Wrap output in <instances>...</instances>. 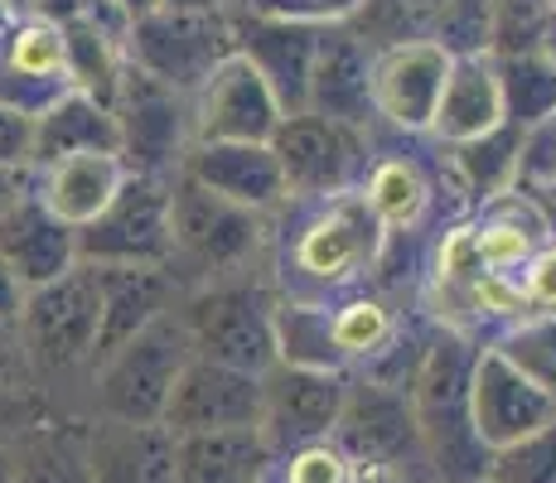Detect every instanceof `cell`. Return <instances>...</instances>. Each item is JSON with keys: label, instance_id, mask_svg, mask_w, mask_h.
Returning a JSON list of instances; mask_svg holds the SVG:
<instances>
[{"label": "cell", "instance_id": "1", "mask_svg": "<svg viewBox=\"0 0 556 483\" xmlns=\"http://www.w3.org/2000/svg\"><path fill=\"white\" fill-rule=\"evenodd\" d=\"M15 334L35 392L59 416H83V396L102 363V305L88 266H73L59 281L29 290Z\"/></svg>", "mask_w": 556, "mask_h": 483}, {"label": "cell", "instance_id": "2", "mask_svg": "<svg viewBox=\"0 0 556 483\" xmlns=\"http://www.w3.org/2000/svg\"><path fill=\"white\" fill-rule=\"evenodd\" d=\"M479 343L459 329H435L412 372V416L421 435V455L435 483H479L489 469V449L469 425V372Z\"/></svg>", "mask_w": 556, "mask_h": 483}, {"label": "cell", "instance_id": "3", "mask_svg": "<svg viewBox=\"0 0 556 483\" xmlns=\"http://www.w3.org/2000/svg\"><path fill=\"white\" fill-rule=\"evenodd\" d=\"M382 242H388V232L372 218V208L363 203L358 189L319 199L315 213L286 242L281 256L286 290H276V295L301 300V305H329V295H344V290L363 285L378 271Z\"/></svg>", "mask_w": 556, "mask_h": 483}, {"label": "cell", "instance_id": "4", "mask_svg": "<svg viewBox=\"0 0 556 483\" xmlns=\"http://www.w3.org/2000/svg\"><path fill=\"white\" fill-rule=\"evenodd\" d=\"M169 223H175L169 271L185 290L208 281H238V276H266V266H271L276 218L238 208L185 175L169 179Z\"/></svg>", "mask_w": 556, "mask_h": 483}, {"label": "cell", "instance_id": "5", "mask_svg": "<svg viewBox=\"0 0 556 483\" xmlns=\"http://www.w3.org/2000/svg\"><path fill=\"white\" fill-rule=\"evenodd\" d=\"M276 305H281V295H276L271 276H238V281H208L185 290L175 315L185 325L194 358L266 378L281 363Z\"/></svg>", "mask_w": 556, "mask_h": 483}, {"label": "cell", "instance_id": "6", "mask_svg": "<svg viewBox=\"0 0 556 483\" xmlns=\"http://www.w3.org/2000/svg\"><path fill=\"white\" fill-rule=\"evenodd\" d=\"M194 358L189 334L179 325V315H160L155 325H146L136 339H126L122 348H112L98 363L83 396V421H122V425H160L169 406L185 363Z\"/></svg>", "mask_w": 556, "mask_h": 483}, {"label": "cell", "instance_id": "7", "mask_svg": "<svg viewBox=\"0 0 556 483\" xmlns=\"http://www.w3.org/2000/svg\"><path fill=\"white\" fill-rule=\"evenodd\" d=\"M339 449L349 455V465L358 474H382V479H402V483H435L421 455V435H416V416H412V396L402 386L372 382V378H349L344 392V411L334 425Z\"/></svg>", "mask_w": 556, "mask_h": 483}, {"label": "cell", "instance_id": "8", "mask_svg": "<svg viewBox=\"0 0 556 483\" xmlns=\"http://www.w3.org/2000/svg\"><path fill=\"white\" fill-rule=\"evenodd\" d=\"M112 122H116V155H122V165L131 175L175 179L189 145H194V106H189V97L146 78L131 63L122 68V82H116Z\"/></svg>", "mask_w": 556, "mask_h": 483}, {"label": "cell", "instance_id": "9", "mask_svg": "<svg viewBox=\"0 0 556 483\" xmlns=\"http://www.w3.org/2000/svg\"><path fill=\"white\" fill-rule=\"evenodd\" d=\"M175 262V223H169V179L131 175L88 228H78V266H151Z\"/></svg>", "mask_w": 556, "mask_h": 483}, {"label": "cell", "instance_id": "10", "mask_svg": "<svg viewBox=\"0 0 556 483\" xmlns=\"http://www.w3.org/2000/svg\"><path fill=\"white\" fill-rule=\"evenodd\" d=\"M271 155L281 165L286 199L319 203L334 193H354L368 169V131L325 122V116H281L271 136Z\"/></svg>", "mask_w": 556, "mask_h": 483}, {"label": "cell", "instance_id": "11", "mask_svg": "<svg viewBox=\"0 0 556 483\" xmlns=\"http://www.w3.org/2000/svg\"><path fill=\"white\" fill-rule=\"evenodd\" d=\"M232 53V25L228 15H179V10H155L136 20L126 39V63L141 68L146 78L165 82L179 97H194L208 73Z\"/></svg>", "mask_w": 556, "mask_h": 483}, {"label": "cell", "instance_id": "12", "mask_svg": "<svg viewBox=\"0 0 556 483\" xmlns=\"http://www.w3.org/2000/svg\"><path fill=\"white\" fill-rule=\"evenodd\" d=\"M344 392H349V372L276 363L262 378V435L276 449V459L334 435L339 411H344Z\"/></svg>", "mask_w": 556, "mask_h": 483}, {"label": "cell", "instance_id": "13", "mask_svg": "<svg viewBox=\"0 0 556 483\" xmlns=\"http://www.w3.org/2000/svg\"><path fill=\"white\" fill-rule=\"evenodd\" d=\"M160 425L175 440L252 431V425H262V378L189 358L175 392H169V406H165V416H160Z\"/></svg>", "mask_w": 556, "mask_h": 483}, {"label": "cell", "instance_id": "14", "mask_svg": "<svg viewBox=\"0 0 556 483\" xmlns=\"http://www.w3.org/2000/svg\"><path fill=\"white\" fill-rule=\"evenodd\" d=\"M194 106V141H223V145H271L281 126V106L271 88L256 78V68L242 53H228L208 82L189 97Z\"/></svg>", "mask_w": 556, "mask_h": 483}, {"label": "cell", "instance_id": "15", "mask_svg": "<svg viewBox=\"0 0 556 483\" xmlns=\"http://www.w3.org/2000/svg\"><path fill=\"white\" fill-rule=\"evenodd\" d=\"M552 421H556L552 396H542L489 343H479L475 372H469V425H475L479 445L494 455V449L518 445V440H528L532 431H542Z\"/></svg>", "mask_w": 556, "mask_h": 483}, {"label": "cell", "instance_id": "16", "mask_svg": "<svg viewBox=\"0 0 556 483\" xmlns=\"http://www.w3.org/2000/svg\"><path fill=\"white\" fill-rule=\"evenodd\" d=\"M73 92L63 29L45 20H10L0 35V106L29 116L49 112L59 97Z\"/></svg>", "mask_w": 556, "mask_h": 483}, {"label": "cell", "instance_id": "17", "mask_svg": "<svg viewBox=\"0 0 556 483\" xmlns=\"http://www.w3.org/2000/svg\"><path fill=\"white\" fill-rule=\"evenodd\" d=\"M232 25V53L256 68V78L271 88L281 116L305 112L309 92V63H315L319 25H301V20H276V15H238Z\"/></svg>", "mask_w": 556, "mask_h": 483}, {"label": "cell", "instance_id": "18", "mask_svg": "<svg viewBox=\"0 0 556 483\" xmlns=\"http://www.w3.org/2000/svg\"><path fill=\"white\" fill-rule=\"evenodd\" d=\"M445 73H451V59L435 45L372 53V122H388L402 136H426L435 122Z\"/></svg>", "mask_w": 556, "mask_h": 483}, {"label": "cell", "instance_id": "19", "mask_svg": "<svg viewBox=\"0 0 556 483\" xmlns=\"http://www.w3.org/2000/svg\"><path fill=\"white\" fill-rule=\"evenodd\" d=\"M0 262L29 295L78 266V232L63 228L25 185L0 208Z\"/></svg>", "mask_w": 556, "mask_h": 483}, {"label": "cell", "instance_id": "20", "mask_svg": "<svg viewBox=\"0 0 556 483\" xmlns=\"http://www.w3.org/2000/svg\"><path fill=\"white\" fill-rule=\"evenodd\" d=\"M179 175L194 179L199 189L218 193V199L238 203L248 213L276 218V213L291 208L286 199V179L276 165L271 145H223V141H194L179 165Z\"/></svg>", "mask_w": 556, "mask_h": 483}, {"label": "cell", "instance_id": "21", "mask_svg": "<svg viewBox=\"0 0 556 483\" xmlns=\"http://www.w3.org/2000/svg\"><path fill=\"white\" fill-rule=\"evenodd\" d=\"M305 112L354 126V131H372V49H363L344 25H319Z\"/></svg>", "mask_w": 556, "mask_h": 483}, {"label": "cell", "instance_id": "22", "mask_svg": "<svg viewBox=\"0 0 556 483\" xmlns=\"http://www.w3.org/2000/svg\"><path fill=\"white\" fill-rule=\"evenodd\" d=\"M92 483H179V440L165 425L88 421Z\"/></svg>", "mask_w": 556, "mask_h": 483}, {"label": "cell", "instance_id": "23", "mask_svg": "<svg viewBox=\"0 0 556 483\" xmlns=\"http://www.w3.org/2000/svg\"><path fill=\"white\" fill-rule=\"evenodd\" d=\"M98 281V305H102V358L136 339L146 325L179 305L185 285L175 271H151V266H88Z\"/></svg>", "mask_w": 556, "mask_h": 483}, {"label": "cell", "instance_id": "24", "mask_svg": "<svg viewBox=\"0 0 556 483\" xmlns=\"http://www.w3.org/2000/svg\"><path fill=\"white\" fill-rule=\"evenodd\" d=\"M122 185H126L122 155H73V160H59V165L29 169V193L73 232L88 228L116 199Z\"/></svg>", "mask_w": 556, "mask_h": 483}, {"label": "cell", "instance_id": "25", "mask_svg": "<svg viewBox=\"0 0 556 483\" xmlns=\"http://www.w3.org/2000/svg\"><path fill=\"white\" fill-rule=\"evenodd\" d=\"M494 126H504V97H498L494 59H455L426 136H435L441 145H465L489 136Z\"/></svg>", "mask_w": 556, "mask_h": 483}, {"label": "cell", "instance_id": "26", "mask_svg": "<svg viewBox=\"0 0 556 483\" xmlns=\"http://www.w3.org/2000/svg\"><path fill=\"white\" fill-rule=\"evenodd\" d=\"M73 155H116V122L112 106L92 102L83 92H68L35 116V131H29V169L59 165Z\"/></svg>", "mask_w": 556, "mask_h": 483}, {"label": "cell", "instance_id": "27", "mask_svg": "<svg viewBox=\"0 0 556 483\" xmlns=\"http://www.w3.org/2000/svg\"><path fill=\"white\" fill-rule=\"evenodd\" d=\"M10 483H92L88 474V421L83 416H45L5 449Z\"/></svg>", "mask_w": 556, "mask_h": 483}, {"label": "cell", "instance_id": "28", "mask_svg": "<svg viewBox=\"0 0 556 483\" xmlns=\"http://www.w3.org/2000/svg\"><path fill=\"white\" fill-rule=\"evenodd\" d=\"M179 483H276V449L262 425L179 440Z\"/></svg>", "mask_w": 556, "mask_h": 483}, {"label": "cell", "instance_id": "29", "mask_svg": "<svg viewBox=\"0 0 556 483\" xmlns=\"http://www.w3.org/2000/svg\"><path fill=\"white\" fill-rule=\"evenodd\" d=\"M363 203L372 208V218L382 223L388 238H406L426 223L435 203V185L426 179V169L412 155H378L358 179Z\"/></svg>", "mask_w": 556, "mask_h": 483}, {"label": "cell", "instance_id": "30", "mask_svg": "<svg viewBox=\"0 0 556 483\" xmlns=\"http://www.w3.org/2000/svg\"><path fill=\"white\" fill-rule=\"evenodd\" d=\"M445 160H451V175L459 193L484 208V203L504 199V193L518 189V175H522V131L518 126H494L489 136L479 141H465V145H445Z\"/></svg>", "mask_w": 556, "mask_h": 483}, {"label": "cell", "instance_id": "31", "mask_svg": "<svg viewBox=\"0 0 556 483\" xmlns=\"http://www.w3.org/2000/svg\"><path fill=\"white\" fill-rule=\"evenodd\" d=\"M435 20H441V0H358L344 29L363 49L388 53L402 45H431Z\"/></svg>", "mask_w": 556, "mask_h": 483}, {"label": "cell", "instance_id": "32", "mask_svg": "<svg viewBox=\"0 0 556 483\" xmlns=\"http://www.w3.org/2000/svg\"><path fill=\"white\" fill-rule=\"evenodd\" d=\"M498 97H504V122L518 131L552 122L556 116V63L542 53H508L494 59Z\"/></svg>", "mask_w": 556, "mask_h": 483}, {"label": "cell", "instance_id": "33", "mask_svg": "<svg viewBox=\"0 0 556 483\" xmlns=\"http://www.w3.org/2000/svg\"><path fill=\"white\" fill-rule=\"evenodd\" d=\"M59 29H63V53H68L73 92L112 106L116 82H122V68H126V49L116 39H106L102 29H92L88 20H68Z\"/></svg>", "mask_w": 556, "mask_h": 483}, {"label": "cell", "instance_id": "34", "mask_svg": "<svg viewBox=\"0 0 556 483\" xmlns=\"http://www.w3.org/2000/svg\"><path fill=\"white\" fill-rule=\"evenodd\" d=\"M489 348H494L513 372H522L542 396L556 402V309L552 315H522L518 325L498 329V334L489 339Z\"/></svg>", "mask_w": 556, "mask_h": 483}, {"label": "cell", "instance_id": "35", "mask_svg": "<svg viewBox=\"0 0 556 483\" xmlns=\"http://www.w3.org/2000/svg\"><path fill=\"white\" fill-rule=\"evenodd\" d=\"M435 49L445 59H494V0H441Z\"/></svg>", "mask_w": 556, "mask_h": 483}, {"label": "cell", "instance_id": "36", "mask_svg": "<svg viewBox=\"0 0 556 483\" xmlns=\"http://www.w3.org/2000/svg\"><path fill=\"white\" fill-rule=\"evenodd\" d=\"M479 483H556V421L518 440V445L494 449Z\"/></svg>", "mask_w": 556, "mask_h": 483}, {"label": "cell", "instance_id": "37", "mask_svg": "<svg viewBox=\"0 0 556 483\" xmlns=\"http://www.w3.org/2000/svg\"><path fill=\"white\" fill-rule=\"evenodd\" d=\"M556 15L552 0H494V59L538 53L542 29Z\"/></svg>", "mask_w": 556, "mask_h": 483}, {"label": "cell", "instance_id": "38", "mask_svg": "<svg viewBox=\"0 0 556 483\" xmlns=\"http://www.w3.org/2000/svg\"><path fill=\"white\" fill-rule=\"evenodd\" d=\"M276 479L281 483H354V465H349V455L334 440H319V445H301L276 459Z\"/></svg>", "mask_w": 556, "mask_h": 483}, {"label": "cell", "instance_id": "39", "mask_svg": "<svg viewBox=\"0 0 556 483\" xmlns=\"http://www.w3.org/2000/svg\"><path fill=\"white\" fill-rule=\"evenodd\" d=\"M45 416H53V406L35 386H0V449H10L29 425H39Z\"/></svg>", "mask_w": 556, "mask_h": 483}, {"label": "cell", "instance_id": "40", "mask_svg": "<svg viewBox=\"0 0 556 483\" xmlns=\"http://www.w3.org/2000/svg\"><path fill=\"white\" fill-rule=\"evenodd\" d=\"M518 290H522L528 315H552L556 309V242L538 246L528 256V266L518 271Z\"/></svg>", "mask_w": 556, "mask_h": 483}, {"label": "cell", "instance_id": "41", "mask_svg": "<svg viewBox=\"0 0 556 483\" xmlns=\"http://www.w3.org/2000/svg\"><path fill=\"white\" fill-rule=\"evenodd\" d=\"M532 185H556V116L532 131H522V175L518 189Z\"/></svg>", "mask_w": 556, "mask_h": 483}, {"label": "cell", "instance_id": "42", "mask_svg": "<svg viewBox=\"0 0 556 483\" xmlns=\"http://www.w3.org/2000/svg\"><path fill=\"white\" fill-rule=\"evenodd\" d=\"M29 131H35V122H29V116L0 106V169L29 175Z\"/></svg>", "mask_w": 556, "mask_h": 483}, {"label": "cell", "instance_id": "43", "mask_svg": "<svg viewBox=\"0 0 556 483\" xmlns=\"http://www.w3.org/2000/svg\"><path fill=\"white\" fill-rule=\"evenodd\" d=\"M0 386H35L25 368V348H20L15 325H0Z\"/></svg>", "mask_w": 556, "mask_h": 483}, {"label": "cell", "instance_id": "44", "mask_svg": "<svg viewBox=\"0 0 556 483\" xmlns=\"http://www.w3.org/2000/svg\"><path fill=\"white\" fill-rule=\"evenodd\" d=\"M20 305H25V290H20V281L5 271V262H0V325H15Z\"/></svg>", "mask_w": 556, "mask_h": 483}, {"label": "cell", "instance_id": "45", "mask_svg": "<svg viewBox=\"0 0 556 483\" xmlns=\"http://www.w3.org/2000/svg\"><path fill=\"white\" fill-rule=\"evenodd\" d=\"M532 203L542 208V218H547V232H552V242H556V185H532V189H522Z\"/></svg>", "mask_w": 556, "mask_h": 483}, {"label": "cell", "instance_id": "46", "mask_svg": "<svg viewBox=\"0 0 556 483\" xmlns=\"http://www.w3.org/2000/svg\"><path fill=\"white\" fill-rule=\"evenodd\" d=\"M160 10H179V15H213L218 0H160ZM223 15V10H218Z\"/></svg>", "mask_w": 556, "mask_h": 483}, {"label": "cell", "instance_id": "47", "mask_svg": "<svg viewBox=\"0 0 556 483\" xmlns=\"http://www.w3.org/2000/svg\"><path fill=\"white\" fill-rule=\"evenodd\" d=\"M112 5L122 10V15H126V20H131V25H136V20L155 15V10H160V0H112Z\"/></svg>", "mask_w": 556, "mask_h": 483}, {"label": "cell", "instance_id": "48", "mask_svg": "<svg viewBox=\"0 0 556 483\" xmlns=\"http://www.w3.org/2000/svg\"><path fill=\"white\" fill-rule=\"evenodd\" d=\"M538 53H542V59H552V63H556V15L547 20V29H542V45H538Z\"/></svg>", "mask_w": 556, "mask_h": 483}, {"label": "cell", "instance_id": "49", "mask_svg": "<svg viewBox=\"0 0 556 483\" xmlns=\"http://www.w3.org/2000/svg\"><path fill=\"white\" fill-rule=\"evenodd\" d=\"M10 20H15V15H10V5H5V0H0V35H5V25H10Z\"/></svg>", "mask_w": 556, "mask_h": 483}, {"label": "cell", "instance_id": "50", "mask_svg": "<svg viewBox=\"0 0 556 483\" xmlns=\"http://www.w3.org/2000/svg\"><path fill=\"white\" fill-rule=\"evenodd\" d=\"M0 483H10V459H5V449H0Z\"/></svg>", "mask_w": 556, "mask_h": 483}, {"label": "cell", "instance_id": "51", "mask_svg": "<svg viewBox=\"0 0 556 483\" xmlns=\"http://www.w3.org/2000/svg\"><path fill=\"white\" fill-rule=\"evenodd\" d=\"M552 5H556V0H552Z\"/></svg>", "mask_w": 556, "mask_h": 483}]
</instances>
